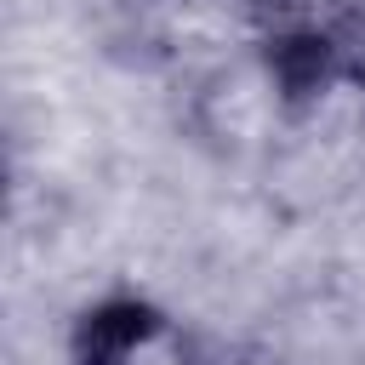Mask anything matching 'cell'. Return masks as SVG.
<instances>
[{
  "mask_svg": "<svg viewBox=\"0 0 365 365\" xmlns=\"http://www.w3.org/2000/svg\"><path fill=\"white\" fill-rule=\"evenodd\" d=\"M291 108H297V74H291L285 29L268 46L228 57L177 86L182 143L211 165H234V171H262L279 154L291 131Z\"/></svg>",
  "mask_w": 365,
  "mask_h": 365,
  "instance_id": "obj_1",
  "label": "cell"
},
{
  "mask_svg": "<svg viewBox=\"0 0 365 365\" xmlns=\"http://www.w3.org/2000/svg\"><path fill=\"white\" fill-rule=\"evenodd\" d=\"M63 365H211V342L171 302L108 285L68 314Z\"/></svg>",
  "mask_w": 365,
  "mask_h": 365,
  "instance_id": "obj_3",
  "label": "cell"
},
{
  "mask_svg": "<svg viewBox=\"0 0 365 365\" xmlns=\"http://www.w3.org/2000/svg\"><path fill=\"white\" fill-rule=\"evenodd\" d=\"M308 0H125V40L137 63L171 86L268 46Z\"/></svg>",
  "mask_w": 365,
  "mask_h": 365,
  "instance_id": "obj_2",
  "label": "cell"
}]
</instances>
